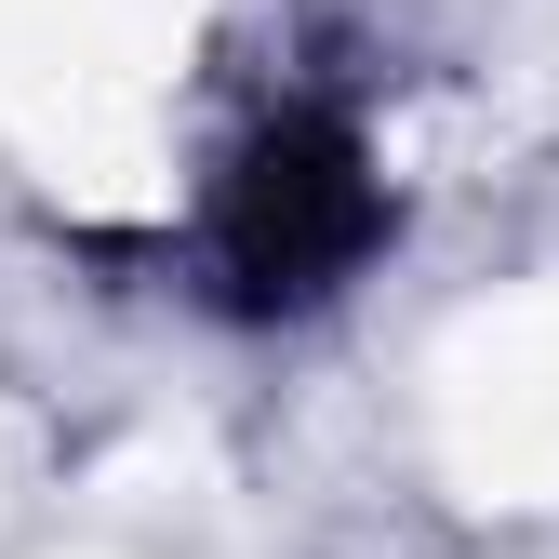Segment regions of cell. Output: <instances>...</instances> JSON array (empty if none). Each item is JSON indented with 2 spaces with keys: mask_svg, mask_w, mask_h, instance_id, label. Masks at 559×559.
I'll return each instance as SVG.
<instances>
[{
  "mask_svg": "<svg viewBox=\"0 0 559 559\" xmlns=\"http://www.w3.org/2000/svg\"><path fill=\"white\" fill-rule=\"evenodd\" d=\"M373 227H386V187L360 160V133L346 120H280V133L240 147V174L214 200V266H227L240 307H307L373 253Z\"/></svg>",
  "mask_w": 559,
  "mask_h": 559,
  "instance_id": "1",
  "label": "cell"
}]
</instances>
